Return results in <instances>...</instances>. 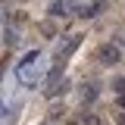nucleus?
I'll use <instances>...</instances> for the list:
<instances>
[{
	"mask_svg": "<svg viewBox=\"0 0 125 125\" xmlns=\"http://www.w3.org/2000/svg\"><path fill=\"white\" fill-rule=\"evenodd\" d=\"M16 75H19V81H25V84H38V78L44 75V69L38 66V50H28L22 56V62L16 66Z\"/></svg>",
	"mask_w": 125,
	"mask_h": 125,
	"instance_id": "1",
	"label": "nucleus"
},
{
	"mask_svg": "<svg viewBox=\"0 0 125 125\" xmlns=\"http://www.w3.org/2000/svg\"><path fill=\"white\" fill-rule=\"evenodd\" d=\"M119 60H122L119 44H103L100 50H97V62H100V66H116Z\"/></svg>",
	"mask_w": 125,
	"mask_h": 125,
	"instance_id": "2",
	"label": "nucleus"
},
{
	"mask_svg": "<svg viewBox=\"0 0 125 125\" xmlns=\"http://www.w3.org/2000/svg\"><path fill=\"white\" fill-rule=\"evenodd\" d=\"M78 47H81V34H69L60 47H56V60H66V56H72Z\"/></svg>",
	"mask_w": 125,
	"mask_h": 125,
	"instance_id": "3",
	"label": "nucleus"
},
{
	"mask_svg": "<svg viewBox=\"0 0 125 125\" xmlns=\"http://www.w3.org/2000/svg\"><path fill=\"white\" fill-rule=\"evenodd\" d=\"M103 6H106V0H91V3H81V6H78V16H81V19H94Z\"/></svg>",
	"mask_w": 125,
	"mask_h": 125,
	"instance_id": "4",
	"label": "nucleus"
},
{
	"mask_svg": "<svg viewBox=\"0 0 125 125\" xmlns=\"http://www.w3.org/2000/svg\"><path fill=\"white\" fill-rule=\"evenodd\" d=\"M97 84H84V88H81V103H94V100H97Z\"/></svg>",
	"mask_w": 125,
	"mask_h": 125,
	"instance_id": "5",
	"label": "nucleus"
},
{
	"mask_svg": "<svg viewBox=\"0 0 125 125\" xmlns=\"http://www.w3.org/2000/svg\"><path fill=\"white\" fill-rule=\"evenodd\" d=\"M66 13H69V0H56V3L50 6V16H56V19L66 16Z\"/></svg>",
	"mask_w": 125,
	"mask_h": 125,
	"instance_id": "6",
	"label": "nucleus"
},
{
	"mask_svg": "<svg viewBox=\"0 0 125 125\" xmlns=\"http://www.w3.org/2000/svg\"><path fill=\"white\" fill-rule=\"evenodd\" d=\"M38 31H41V34H47V38H53V34H56V25H53L50 19H44V22H38Z\"/></svg>",
	"mask_w": 125,
	"mask_h": 125,
	"instance_id": "7",
	"label": "nucleus"
},
{
	"mask_svg": "<svg viewBox=\"0 0 125 125\" xmlns=\"http://www.w3.org/2000/svg\"><path fill=\"white\" fill-rule=\"evenodd\" d=\"M66 91H69V78H62L56 88H50V91H44V94L47 97H60V94H66Z\"/></svg>",
	"mask_w": 125,
	"mask_h": 125,
	"instance_id": "8",
	"label": "nucleus"
},
{
	"mask_svg": "<svg viewBox=\"0 0 125 125\" xmlns=\"http://www.w3.org/2000/svg\"><path fill=\"white\" fill-rule=\"evenodd\" d=\"M3 41H6V47H10V44H16V41H19V34H16L10 25H6V28H3Z\"/></svg>",
	"mask_w": 125,
	"mask_h": 125,
	"instance_id": "9",
	"label": "nucleus"
},
{
	"mask_svg": "<svg viewBox=\"0 0 125 125\" xmlns=\"http://www.w3.org/2000/svg\"><path fill=\"white\" fill-rule=\"evenodd\" d=\"M113 91H116V94H125V78H116V81H113Z\"/></svg>",
	"mask_w": 125,
	"mask_h": 125,
	"instance_id": "10",
	"label": "nucleus"
},
{
	"mask_svg": "<svg viewBox=\"0 0 125 125\" xmlns=\"http://www.w3.org/2000/svg\"><path fill=\"white\" fill-rule=\"evenodd\" d=\"M60 116H62V106H60V103H56V106L50 109V119H60Z\"/></svg>",
	"mask_w": 125,
	"mask_h": 125,
	"instance_id": "11",
	"label": "nucleus"
},
{
	"mask_svg": "<svg viewBox=\"0 0 125 125\" xmlns=\"http://www.w3.org/2000/svg\"><path fill=\"white\" fill-rule=\"evenodd\" d=\"M81 122H84V125H100V119H97V116H84Z\"/></svg>",
	"mask_w": 125,
	"mask_h": 125,
	"instance_id": "12",
	"label": "nucleus"
},
{
	"mask_svg": "<svg viewBox=\"0 0 125 125\" xmlns=\"http://www.w3.org/2000/svg\"><path fill=\"white\" fill-rule=\"evenodd\" d=\"M116 125H125V113H119V116H116Z\"/></svg>",
	"mask_w": 125,
	"mask_h": 125,
	"instance_id": "13",
	"label": "nucleus"
},
{
	"mask_svg": "<svg viewBox=\"0 0 125 125\" xmlns=\"http://www.w3.org/2000/svg\"><path fill=\"white\" fill-rule=\"evenodd\" d=\"M119 103H122V106H125V94H122V97H119Z\"/></svg>",
	"mask_w": 125,
	"mask_h": 125,
	"instance_id": "14",
	"label": "nucleus"
},
{
	"mask_svg": "<svg viewBox=\"0 0 125 125\" xmlns=\"http://www.w3.org/2000/svg\"><path fill=\"white\" fill-rule=\"evenodd\" d=\"M69 125H78V122H69Z\"/></svg>",
	"mask_w": 125,
	"mask_h": 125,
	"instance_id": "15",
	"label": "nucleus"
}]
</instances>
